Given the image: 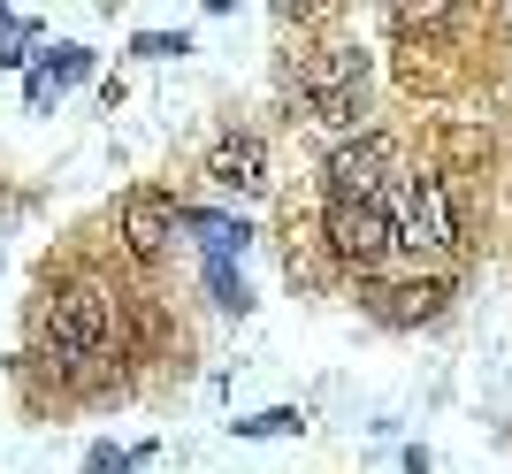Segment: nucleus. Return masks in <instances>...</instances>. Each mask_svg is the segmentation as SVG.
Instances as JSON below:
<instances>
[{"mask_svg":"<svg viewBox=\"0 0 512 474\" xmlns=\"http://www.w3.org/2000/svg\"><path fill=\"white\" fill-rule=\"evenodd\" d=\"M115 345V299L100 283H69L46 306V367L54 375H92V360H107Z\"/></svg>","mask_w":512,"mask_h":474,"instance_id":"obj_1","label":"nucleus"},{"mask_svg":"<svg viewBox=\"0 0 512 474\" xmlns=\"http://www.w3.org/2000/svg\"><path fill=\"white\" fill-rule=\"evenodd\" d=\"M299 100L321 115V123H360L367 115V54L360 46H314L299 62Z\"/></svg>","mask_w":512,"mask_h":474,"instance_id":"obj_2","label":"nucleus"},{"mask_svg":"<svg viewBox=\"0 0 512 474\" xmlns=\"http://www.w3.org/2000/svg\"><path fill=\"white\" fill-rule=\"evenodd\" d=\"M390 222H398V245H406V253L444 260L451 245H459V222H451V192H444V176H428V169L398 184V199H390Z\"/></svg>","mask_w":512,"mask_h":474,"instance_id":"obj_3","label":"nucleus"},{"mask_svg":"<svg viewBox=\"0 0 512 474\" xmlns=\"http://www.w3.org/2000/svg\"><path fill=\"white\" fill-rule=\"evenodd\" d=\"M321 237H329V253H337L344 268H383V260L398 253V222H390L383 199H329Z\"/></svg>","mask_w":512,"mask_h":474,"instance_id":"obj_4","label":"nucleus"},{"mask_svg":"<svg viewBox=\"0 0 512 474\" xmlns=\"http://www.w3.org/2000/svg\"><path fill=\"white\" fill-rule=\"evenodd\" d=\"M398 176V138L360 130L329 153V199H383V184Z\"/></svg>","mask_w":512,"mask_h":474,"instance_id":"obj_5","label":"nucleus"},{"mask_svg":"<svg viewBox=\"0 0 512 474\" xmlns=\"http://www.w3.org/2000/svg\"><path fill=\"white\" fill-rule=\"evenodd\" d=\"M176 222H184V207H176L169 192H130L123 199V245L138 260H161V253H169Z\"/></svg>","mask_w":512,"mask_h":474,"instance_id":"obj_6","label":"nucleus"},{"mask_svg":"<svg viewBox=\"0 0 512 474\" xmlns=\"http://www.w3.org/2000/svg\"><path fill=\"white\" fill-rule=\"evenodd\" d=\"M207 176L222 192H268V146H260L253 130H230V138H214Z\"/></svg>","mask_w":512,"mask_h":474,"instance_id":"obj_7","label":"nucleus"},{"mask_svg":"<svg viewBox=\"0 0 512 474\" xmlns=\"http://www.w3.org/2000/svg\"><path fill=\"white\" fill-rule=\"evenodd\" d=\"M444 283H398V291H375V314L383 322H436L444 314Z\"/></svg>","mask_w":512,"mask_h":474,"instance_id":"obj_8","label":"nucleus"},{"mask_svg":"<svg viewBox=\"0 0 512 474\" xmlns=\"http://www.w3.org/2000/svg\"><path fill=\"white\" fill-rule=\"evenodd\" d=\"M85 69H92V54H85V46H54V54H46V69H39V77H31V100H46V92L77 85Z\"/></svg>","mask_w":512,"mask_h":474,"instance_id":"obj_9","label":"nucleus"},{"mask_svg":"<svg viewBox=\"0 0 512 474\" xmlns=\"http://www.w3.org/2000/svg\"><path fill=\"white\" fill-rule=\"evenodd\" d=\"M184 222H192V230L207 237V253H214V260L245 245V222H230V215H184Z\"/></svg>","mask_w":512,"mask_h":474,"instance_id":"obj_10","label":"nucleus"},{"mask_svg":"<svg viewBox=\"0 0 512 474\" xmlns=\"http://www.w3.org/2000/svg\"><path fill=\"white\" fill-rule=\"evenodd\" d=\"M291 429H299L291 406H268V413H253V421H237V436H291Z\"/></svg>","mask_w":512,"mask_h":474,"instance_id":"obj_11","label":"nucleus"},{"mask_svg":"<svg viewBox=\"0 0 512 474\" xmlns=\"http://www.w3.org/2000/svg\"><path fill=\"white\" fill-rule=\"evenodd\" d=\"M390 23H398V31H451V8H390Z\"/></svg>","mask_w":512,"mask_h":474,"instance_id":"obj_12","label":"nucleus"},{"mask_svg":"<svg viewBox=\"0 0 512 474\" xmlns=\"http://www.w3.org/2000/svg\"><path fill=\"white\" fill-rule=\"evenodd\" d=\"M130 54H146V62H169V54H184V39H161V31H146V39L130 46Z\"/></svg>","mask_w":512,"mask_h":474,"instance_id":"obj_13","label":"nucleus"},{"mask_svg":"<svg viewBox=\"0 0 512 474\" xmlns=\"http://www.w3.org/2000/svg\"><path fill=\"white\" fill-rule=\"evenodd\" d=\"M207 283H214V291H222V306H245V283H230V268H222V260H214V268H207Z\"/></svg>","mask_w":512,"mask_h":474,"instance_id":"obj_14","label":"nucleus"}]
</instances>
